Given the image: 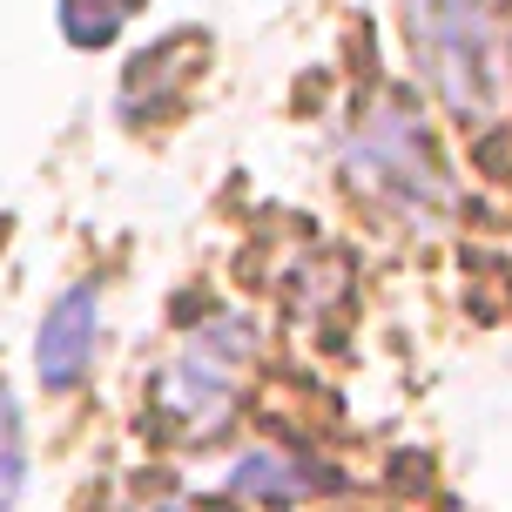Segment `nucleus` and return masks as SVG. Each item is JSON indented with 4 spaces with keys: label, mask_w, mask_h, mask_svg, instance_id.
I'll return each mask as SVG.
<instances>
[{
    "label": "nucleus",
    "mask_w": 512,
    "mask_h": 512,
    "mask_svg": "<svg viewBox=\"0 0 512 512\" xmlns=\"http://www.w3.org/2000/svg\"><path fill=\"white\" fill-rule=\"evenodd\" d=\"M411 61L465 128H486L506 102V34L499 0H405Z\"/></svg>",
    "instance_id": "1"
},
{
    "label": "nucleus",
    "mask_w": 512,
    "mask_h": 512,
    "mask_svg": "<svg viewBox=\"0 0 512 512\" xmlns=\"http://www.w3.org/2000/svg\"><path fill=\"white\" fill-rule=\"evenodd\" d=\"M351 176L371 189V196H384V203L398 209H445L452 203V176H445V162L432 155V135H425V122L411 115L405 102H384L371 122L351 135Z\"/></svg>",
    "instance_id": "2"
},
{
    "label": "nucleus",
    "mask_w": 512,
    "mask_h": 512,
    "mask_svg": "<svg viewBox=\"0 0 512 512\" xmlns=\"http://www.w3.org/2000/svg\"><path fill=\"white\" fill-rule=\"evenodd\" d=\"M243 351H250V324L223 317L216 331H203L169 371H162V384H155L162 418L182 425V432H216L223 411H230V398H236V371H243L236 358H243Z\"/></svg>",
    "instance_id": "3"
},
{
    "label": "nucleus",
    "mask_w": 512,
    "mask_h": 512,
    "mask_svg": "<svg viewBox=\"0 0 512 512\" xmlns=\"http://www.w3.org/2000/svg\"><path fill=\"white\" fill-rule=\"evenodd\" d=\"M95 331H102V297H95V283L61 290V304L41 317V337H34V364H41V384H48V391L81 384V371L95 364Z\"/></svg>",
    "instance_id": "4"
},
{
    "label": "nucleus",
    "mask_w": 512,
    "mask_h": 512,
    "mask_svg": "<svg viewBox=\"0 0 512 512\" xmlns=\"http://www.w3.org/2000/svg\"><path fill=\"white\" fill-rule=\"evenodd\" d=\"M230 486L243 492V499H263V506H297V499L317 492V479H310L304 459H283V452H243L236 472H230Z\"/></svg>",
    "instance_id": "5"
},
{
    "label": "nucleus",
    "mask_w": 512,
    "mask_h": 512,
    "mask_svg": "<svg viewBox=\"0 0 512 512\" xmlns=\"http://www.w3.org/2000/svg\"><path fill=\"white\" fill-rule=\"evenodd\" d=\"M128 21V0H61V34L75 48H108Z\"/></svg>",
    "instance_id": "6"
},
{
    "label": "nucleus",
    "mask_w": 512,
    "mask_h": 512,
    "mask_svg": "<svg viewBox=\"0 0 512 512\" xmlns=\"http://www.w3.org/2000/svg\"><path fill=\"white\" fill-rule=\"evenodd\" d=\"M21 472H27V445H21V405L0 391V512L14 506L21 492Z\"/></svg>",
    "instance_id": "7"
},
{
    "label": "nucleus",
    "mask_w": 512,
    "mask_h": 512,
    "mask_svg": "<svg viewBox=\"0 0 512 512\" xmlns=\"http://www.w3.org/2000/svg\"><path fill=\"white\" fill-rule=\"evenodd\" d=\"M135 512H189L182 499H149V506H135Z\"/></svg>",
    "instance_id": "8"
}]
</instances>
